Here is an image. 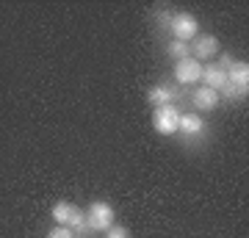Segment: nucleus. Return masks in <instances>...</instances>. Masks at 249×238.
<instances>
[{"mask_svg":"<svg viewBox=\"0 0 249 238\" xmlns=\"http://www.w3.org/2000/svg\"><path fill=\"white\" fill-rule=\"evenodd\" d=\"M222 94H224V97H232V100H238V97H247V94H244L241 89H235L232 83H227V86L222 89Z\"/></svg>","mask_w":249,"mask_h":238,"instance_id":"obj_15","label":"nucleus"},{"mask_svg":"<svg viewBox=\"0 0 249 238\" xmlns=\"http://www.w3.org/2000/svg\"><path fill=\"white\" fill-rule=\"evenodd\" d=\"M169 31L175 34L178 42H188V39H194V36L199 34V25H196V19L191 17L188 11H178V14H172Z\"/></svg>","mask_w":249,"mask_h":238,"instance_id":"obj_4","label":"nucleus"},{"mask_svg":"<svg viewBox=\"0 0 249 238\" xmlns=\"http://www.w3.org/2000/svg\"><path fill=\"white\" fill-rule=\"evenodd\" d=\"M147 100H150L152 106H175V100H178V89L172 86H155L147 92Z\"/></svg>","mask_w":249,"mask_h":238,"instance_id":"obj_9","label":"nucleus"},{"mask_svg":"<svg viewBox=\"0 0 249 238\" xmlns=\"http://www.w3.org/2000/svg\"><path fill=\"white\" fill-rule=\"evenodd\" d=\"M53 219L58 227H70L72 233H86L89 230V224H86V213L80 211L78 205L67 202V200H61V202L53 205Z\"/></svg>","mask_w":249,"mask_h":238,"instance_id":"obj_1","label":"nucleus"},{"mask_svg":"<svg viewBox=\"0 0 249 238\" xmlns=\"http://www.w3.org/2000/svg\"><path fill=\"white\" fill-rule=\"evenodd\" d=\"M86 213V224H89V230H97V233H106L111 224H114V208L108 202H103V200H97V202L89 205V211Z\"/></svg>","mask_w":249,"mask_h":238,"instance_id":"obj_2","label":"nucleus"},{"mask_svg":"<svg viewBox=\"0 0 249 238\" xmlns=\"http://www.w3.org/2000/svg\"><path fill=\"white\" fill-rule=\"evenodd\" d=\"M175 78H178V83H199V78H202V64L196 61V58H180L178 64H175Z\"/></svg>","mask_w":249,"mask_h":238,"instance_id":"obj_5","label":"nucleus"},{"mask_svg":"<svg viewBox=\"0 0 249 238\" xmlns=\"http://www.w3.org/2000/svg\"><path fill=\"white\" fill-rule=\"evenodd\" d=\"M219 53V39L213 34H196L194 36V55L196 61L199 58H211V55Z\"/></svg>","mask_w":249,"mask_h":238,"instance_id":"obj_6","label":"nucleus"},{"mask_svg":"<svg viewBox=\"0 0 249 238\" xmlns=\"http://www.w3.org/2000/svg\"><path fill=\"white\" fill-rule=\"evenodd\" d=\"M219 67H222V70L227 72V70L232 67V55H230V53H222V64H219Z\"/></svg>","mask_w":249,"mask_h":238,"instance_id":"obj_16","label":"nucleus"},{"mask_svg":"<svg viewBox=\"0 0 249 238\" xmlns=\"http://www.w3.org/2000/svg\"><path fill=\"white\" fill-rule=\"evenodd\" d=\"M178 122H180V114L175 106H158L155 114H152L155 133H160V136H175L178 133Z\"/></svg>","mask_w":249,"mask_h":238,"instance_id":"obj_3","label":"nucleus"},{"mask_svg":"<svg viewBox=\"0 0 249 238\" xmlns=\"http://www.w3.org/2000/svg\"><path fill=\"white\" fill-rule=\"evenodd\" d=\"M202 78L208 83V89H213V92H222L227 86V72L219 67V64H211V67H202Z\"/></svg>","mask_w":249,"mask_h":238,"instance_id":"obj_8","label":"nucleus"},{"mask_svg":"<svg viewBox=\"0 0 249 238\" xmlns=\"http://www.w3.org/2000/svg\"><path fill=\"white\" fill-rule=\"evenodd\" d=\"M106 238H130V233L124 227H116V224H111V227L106 230Z\"/></svg>","mask_w":249,"mask_h":238,"instance_id":"obj_14","label":"nucleus"},{"mask_svg":"<svg viewBox=\"0 0 249 238\" xmlns=\"http://www.w3.org/2000/svg\"><path fill=\"white\" fill-rule=\"evenodd\" d=\"M227 83H232V86L241 89L244 94H249V64L247 61H232V67L227 70Z\"/></svg>","mask_w":249,"mask_h":238,"instance_id":"obj_7","label":"nucleus"},{"mask_svg":"<svg viewBox=\"0 0 249 238\" xmlns=\"http://www.w3.org/2000/svg\"><path fill=\"white\" fill-rule=\"evenodd\" d=\"M205 130V122L196 114H183L178 122V133H186V136H199Z\"/></svg>","mask_w":249,"mask_h":238,"instance_id":"obj_11","label":"nucleus"},{"mask_svg":"<svg viewBox=\"0 0 249 238\" xmlns=\"http://www.w3.org/2000/svg\"><path fill=\"white\" fill-rule=\"evenodd\" d=\"M47 238H75V233H72L70 227H58V224H55V227L47 233Z\"/></svg>","mask_w":249,"mask_h":238,"instance_id":"obj_13","label":"nucleus"},{"mask_svg":"<svg viewBox=\"0 0 249 238\" xmlns=\"http://www.w3.org/2000/svg\"><path fill=\"white\" fill-rule=\"evenodd\" d=\"M166 50H169V55H175V58H188V44H186V42H178V39H172Z\"/></svg>","mask_w":249,"mask_h":238,"instance_id":"obj_12","label":"nucleus"},{"mask_svg":"<svg viewBox=\"0 0 249 238\" xmlns=\"http://www.w3.org/2000/svg\"><path fill=\"white\" fill-rule=\"evenodd\" d=\"M191 100H194V106L199 108V111H213V108L219 106V92L202 86V89H196L194 92V97Z\"/></svg>","mask_w":249,"mask_h":238,"instance_id":"obj_10","label":"nucleus"}]
</instances>
